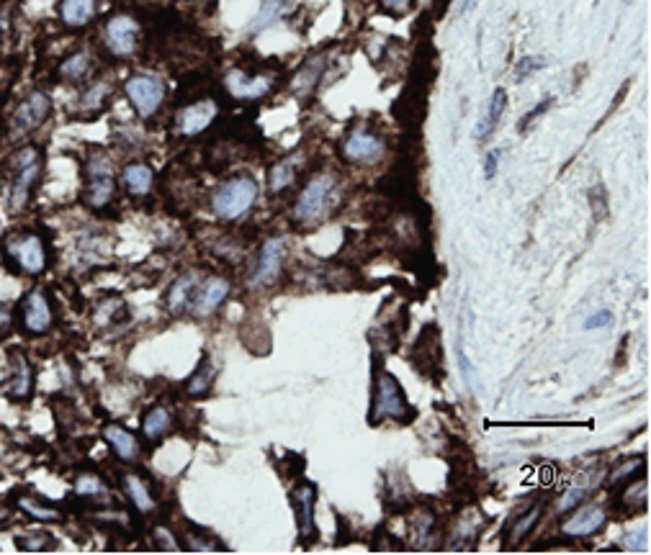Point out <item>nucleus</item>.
<instances>
[{
    "label": "nucleus",
    "instance_id": "2",
    "mask_svg": "<svg viewBox=\"0 0 651 555\" xmlns=\"http://www.w3.org/2000/svg\"><path fill=\"white\" fill-rule=\"evenodd\" d=\"M3 255L8 265L19 270L21 275L37 278L49 268V247L47 239L34 229H13L3 239Z\"/></svg>",
    "mask_w": 651,
    "mask_h": 555
},
{
    "label": "nucleus",
    "instance_id": "29",
    "mask_svg": "<svg viewBox=\"0 0 651 555\" xmlns=\"http://www.w3.org/2000/svg\"><path fill=\"white\" fill-rule=\"evenodd\" d=\"M16 507H19L24 514H29L31 520L47 522V525H55V522L65 520V514H62L60 507H55V504H49V502H42V499H37V496H31V494L19 496V499H16Z\"/></svg>",
    "mask_w": 651,
    "mask_h": 555
},
{
    "label": "nucleus",
    "instance_id": "47",
    "mask_svg": "<svg viewBox=\"0 0 651 555\" xmlns=\"http://www.w3.org/2000/svg\"><path fill=\"white\" fill-rule=\"evenodd\" d=\"M497 162H500V152H489L487 162H484V178L492 180L497 175Z\"/></svg>",
    "mask_w": 651,
    "mask_h": 555
},
{
    "label": "nucleus",
    "instance_id": "24",
    "mask_svg": "<svg viewBox=\"0 0 651 555\" xmlns=\"http://www.w3.org/2000/svg\"><path fill=\"white\" fill-rule=\"evenodd\" d=\"M173 432V412H170L168 406L155 404L150 406L142 417V437H145L150 445H157L160 440Z\"/></svg>",
    "mask_w": 651,
    "mask_h": 555
},
{
    "label": "nucleus",
    "instance_id": "36",
    "mask_svg": "<svg viewBox=\"0 0 651 555\" xmlns=\"http://www.w3.org/2000/svg\"><path fill=\"white\" fill-rule=\"evenodd\" d=\"M16 548L26 550V553H44V550H55L57 538L47 530H31L24 535H16Z\"/></svg>",
    "mask_w": 651,
    "mask_h": 555
},
{
    "label": "nucleus",
    "instance_id": "9",
    "mask_svg": "<svg viewBox=\"0 0 651 555\" xmlns=\"http://www.w3.org/2000/svg\"><path fill=\"white\" fill-rule=\"evenodd\" d=\"M127 98L139 119H152L165 103V83L150 72H137L124 83Z\"/></svg>",
    "mask_w": 651,
    "mask_h": 555
},
{
    "label": "nucleus",
    "instance_id": "31",
    "mask_svg": "<svg viewBox=\"0 0 651 555\" xmlns=\"http://www.w3.org/2000/svg\"><path fill=\"white\" fill-rule=\"evenodd\" d=\"M505 108H507V93L502 88H497L495 93H492L487 114H484V119L477 124V132H474V137H477L479 142H487V139L492 137V132H495L497 124H500L502 114H505Z\"/></svg>",
    "mask_w": 651,
    "mask_h": 555
},
{
    "label": "nucleus",
    "instance_id": "26",
    "mask_svg": "<svg viewBox=\"0 0 651 555\" xmlns=\"http://www.w3.org/2000/svg\"><path fill=\"white\" fill-rule=\"evenodd\" d=\"M327 70V54H317V57H309L307 62L302 65V70L296 72V78L291 80V90H294L296 96H309L317 83L322 80Z\"/></svg>",
    "mask_w": 651,
    "mask_h": 555
},
{
    "label": "nucleus",
    "instance_id": "39",
    "mask_svg": "<svg viewBox=\"0 0 651 555\" xmlns=\"http://www.w3.org/2000/svg\"><path fill=\"white\" fill-rule=\"evenodd\" d=\"M152 538L157 540V548L160 550H183V545L175 540V532L170 530V527L157 525L155 530H152Z\"/></svg>",
    "mask_w": 651,
    "mask_h": 555
},
{
    "label": "nucleus",
    "instance_id": "33",
    "mask_svg": "<svg viewBox=\"0 0 651 555\" xmlns=\"http://www.w3.org/2000/svg\"><path fill=\"white\" fill-rule=\"evenodd\" d=\"M541 514H543V504L541 502L531 504V507L525 509L523 514H518V522H515V525L510 527V530H507V535H505V538H507L505 548H515V545L523 543V538H528V535L533 532V527H536V522L541 520Z\"/></svg>",
    "mask_w": 651,
    "mask_h": 555
},
{
    "label": "nucleus",
    "instance_id": "22",
    "mask_svg": "<svg viewBox=\"0 0 651 555\" xmlns=\"http://www.w3.org/2000/svg\"><path fill=\"white\" fill-rule=\"evenodd\" d=\"M93 70H96L93 54L88 52V49H75L73 54H67L65 60L60 62V67H57V78L65 80V83L70 85H78L91 78Z\"/></svg>",
    "mask_w": 651,
    "mask_h": 555
},
{
    "label": "nucleus",
    "instance_id": "5",
    "mask_svg": "<svg viewBox=\"0 0 651 555\" xmlns=\"http://www.w3.org/2000/svg\"><path fill=\"white\" fill-rule=\"evenodd\" d=\"M49 116H52V98L47 90H31L21 98L19 106L13 108L11 119H8V139L21 142L31 137Z\"/></svg>",
    "mask_w": 651,
    "mask_h": 555
},
{
    "label": "nucleus",
    "instance_id": "15",
    "mask_svg": "<svg viewBox=\"0 0 651 555\" xmlns=\"http://www.w3.org/2000/svg\"><path fill=\"white\" fill-rule=\"evenodd\" d=\"M219 116V103L214 98H201V101H193L188 106H183L178 114H175V129L181 137H199L209 129Z\"/></svg>",
    "mask_w": 651,
    "mask_h": 555
},
{
    "label": "nucleus",
    "instance_id": "21",
    "mask_svg": "<svg viewBox=\"0 0 651 555\" xmlns=\"http://www.w3.org/2000/svg\"><path fill=\"white\" fill-rule=\"evenodd\" d=\"M304 168V152H291V155L281 157V160L268 170V191L273 196L291 191V185L299 178V170Z\"/></svg>",
    "mask_w": 651,
    "mask_h": 555
},
{
    "label": "nucleus",
    "instance_id": "28",
    "mask_svg": "<svg viewBox=\"0 0 651 555\" xmlns=\"http://www.w3.org/2000/svg\"><path fill=\"white\" fill-rule=\"evenodd\" d=\"M96 16V0H60V18L67 29H85Z\"/></svg>",
    "mask_w": 651,
    "mask_h": 555
},
{
    "label": "nucleus",
    "instance_id": "38",
    "mask_svg": "<svg viewBox=\"0 0 651 555\" xmlns=\"http://www.w3.org/2000/svg\"><path fill=\"white\" fill-rule=\"evenodd\" d=\"M644 466H646V460L641 458V455H636V458L621 460L618 466L610 468L608 484L610 486H626L628 481H633V478H636L641 471H644Z\"/></svg>",
    "mask_w": 651,
    "mask_h": 555
},
{
    "label": "nucleus",
    "instance_id": "40",
    "mask_svg": "<svg viewBox=\"0 0 651 555\" xmlns=\"http://www.w3.org/2000/svg\"><path fill=\"white\" fill-rule=\"evenodd\" d=\"M582 499H585V486H569L564 491V496H561L559 509L561 512H572V509H577L582 504Z\"/></svg>",
    "mask_w": 651,
    "mask_h": 555
},
{
    "label": "nucleus",
    "instance_id": "13",
    "mask_svg": "<svg viewBox=\"0 0 651 555\" xmlns=\"http://www.w3.org/2000/svg\"><path fill=\"white\" fill-rule=\"evenodd\" d=\"M384 152V139L376 132H371L368 126L350 129L348 137L343 139V157L348 162H356V165H374V162H379L384 157Z\"/></svg>",
    "mask_w": 651,
    "mask_h": 555
},
{
    "label": "nucleus",
    "instance_id": "3",
    "mask_svg": "<svg viewBox=\"0 0 651 555\" xmlns=\"http://www.w3.org/2000/svg\"><path fill=\"white\" fill-rule=\"evenodd\" d=\"M415 412H412L410 401L404 396L402 383L386 373L381 360L376 358V376H374V401H371V414H368V424H381L386 419L394 422H412Z\"/></svg>",
    "mask_w": 651,
    "mask_h": 555
},
{
    "label": "nucleus",
    "instance_id": "16",
    "mask_svg": "<svg viewBox=\"0 0 651 555\" xmlns=\"http://www.w3.org/2000/svg\"><path fill=\"white\" fill-rule=\"evenodd\" d=\"M230 291H232V283L227 281V278H222V275H209V278L199 281V286H196V291H193V299L191 304H188V311H191L196 319L211 317V314L227 301Z\"/></svg>",
    "mask_w": 651,
    "mask_h": 555
},
{
    "label": "nucleus",
    "instance_id": "30",
    "mask_svg": "<svg viewBox=\"0 0 651 555\" xmlns=\"http://www.w3.org/2000/svg\"><path fill=\"white\" fill-rule=\"evenodd\" d=\"M109 96H111V85L106 80H96L85 88V93L80 96V116L83 119H93L103 111V108L109 106Z\"/></svg>",
    "mask_w": 651,
    "mask_h": 555
},
{
    "label": "nucleus",
    "instance_id": "42",
    "mask_svg": "<svg viewBox=\"0 0 651 555\" xmlns=\"http://www.w3.org/2000/svg\"><path fill=\"white\" fill-rule=\"evenodd\" d=\"M541 67H543L541 57H523V60L518 62V67H515V80H518V83H523V80L528 78L531 72L541 70Z\"/></svg>",
    "mask_w": 651,
    "mask_h": 555
},
{
    "label": "nucleus",
    "instance_id": "45",
    "mask_svg": "<svg viewBox=\"0 0 651 555\" xmlns=\"http://www.w3.org/2000/svg\"><path fill=\"white\" fill-rule=\"evenodd\" d=\"M13 329V311L6 301H0V337H6Z\"/></svg>",
    "mask_w": 651,
    "mask_h": 555
},
{
    "label": "nucleus",
    "instance_id": "46",
    "mask_svg": "<svg viewBox=\"0 0 651 555\" xmlns=\"http://www.w3.org/2000/svg\"><path fill=\"white\" fill-rule=\"evenodd\" d=\"M551 103H554V101H551V98H546V101H543V103H541V106H536V108H533L531 114H528V116H525V119H523V121H520V129H523V132H525V129H528V126H531V121H533V119H538V116H541V114H546V111H549V108H551Z\"/></svg>",
    "mask_w": 651,
    "mask_h": 555
},
{
    "label": "nucleus",
    "instance_id": "19",
    "mask_svg": "<svg viewBox=\"0 0 651 555\" xmlns=\"http://www.w3.org/2000/svg\"><path fill=\"white\" fill-rule=\"evenodd\" d=\"M291 507L296 512V525H299V535L304 540L317 538V527H314V507H317V486L302 481L291 489Z\"/></svg>",
    "mask_w": 651,
    "mask_h": 555
},
{
    "label": "nucleus",
    "instance_id": "11",
    "mask_svg": "<svg viewBox=\"0 0 651 555\" xmlns=\"http://www.w3.org/2000/svg\"><path fill=\"white\" fill-rule=\"evenodd\" d=\"M139 34H142V26L134 16L129 13H119V16L109 18L106 26H103V47L111 57H132L139 47Z\"/></svg>",
    "mask_w": 651,
    "mask_h": 555
},
{
    "label": "nucleus",
    "instance_id": "7",
    "mask_svg": "<svg viewBox=\"0 0 651 555\" xmlns=\"http://www.w3.org/2000/svg\"><path fill=\"white\" fill-rule=\"evenodd\" d=\"M332 191H335V175L332 173H317L312 175L307 185L302 188L299 198L294 203V221L296 224H312L320 219L327 211Z\"/></svg>",
    "mask_w": 651,
    "mask_h": 555
},
{
    "label": "nucleus",
    "instance_id": "18",
    "mask_svg": "<svg viewBox=\"0 0 651 555\" xmlns=\"http://www.w3.org/2000/svg\"><path fill=\"white\" fill-rule=\"evenodd\" d=\"M412 363L420 368L425 376H435L443 370V355H441V329L438 324H428L417 337L415 347H412Z\"/></svg>",
    "mask_w": 651,
    "mask_h": 555
},
{
    "label": "nucleus",
    "instance_id": "14",
    "mask_svg": "<svg viewBox=\"0 0 651 555\" xmlns=\"http://www.w3.org/2000/svg\"><path fill=\"white\" fill-rule=\"evenodd\" d=\"M284 257H286V242L281 237H271L263 242L258 252V260H255V268L250 273L248 283L253 288H266L271 283H276V278L281 275V268H284Z\"/></svg>",
    "mask_w": 651,
    "mask_h": 555
},
{
    "label": "nucleus",
    "instance_id": "8",
    "mask_svg": "<svg viewBox=\"0 0 651 555\" xmlns=\"http://www.w3.org/2000/svg\"><path fill=\"white\" fill-rule=\"evenodd\" d=\"M276 75L271 70H245V67H232L224 75V90L230 93L235 101L253 103L266 98L273 90Z\"/></svg>",
    "mask_w": 651,
    "mask_h": 555
},
{
    "label": "nucleus",
    "instance_id": "12",
    "mask_svg": "<svg viewBox=\"0 0 651 555\" xmlns=\"http://www.w3.org/2000/svg\"><path fill=\"white\" fill-rule=\"evenodd\" d=\"M34 365L29 363L19 347H11L8 350V378L0 383V391L6 394L8 401L13 404H26V401L34 396Z\"/></svg>",
    "mask_w": 651,
    "mask_h": 555
},
{
    "label": "nucleus",
    "instance_id": "43",
    "mask_svg": "<svg viewBox=\"0 0 651 555\" xmlns=\"http://www.w3.org/2000/svg\"><path fill=\"white\" fill-rule=\"evenodd\" d=\"M379 6L389 16H404L412 8V0H379Z\"/></svg>",
    "mask_w": 651,
    "mask_h": 555
},
{
    "label": "nucleus",
    "instance_id": "49",
    "mask_svg": "<svg viewBox=\"0 0 651 555\" xmlns=\"http://www.w3.org/2000/svg\"><path fill=\"white\" fill-rule=\"evenodd\" d=\"M8 520V507L6 504H0V522H6Z\"/></svg>",
    "mask_w": 651,
    "mask_h": 555
},
{
    "label": "nucleus",
    "instance_id": "4",
    "mask_svg": "<svg viewBox=\"0 0 651 555\" xmlns=\"http://www.w3.org/2000/svg\"><path fill=\"white\" fill-rule=\"evenodd\" d=\"M258 183L250 175H235L224 180L217 191L211 193V211L222 221H237L248 214L258 201Z\"/></svg>",
    "mask_w": 651,
    "mask_h": 555
},
{
    "label": "nucleus",
    "instance_id": "20",
    "mask_svg": "<svg viewBox=\"0 0 651 555\" xmlns=\"http://www.w3.org/2000/svg\"><path fill=\"white\" fill-rule=\"evenodd\" d=\"M103 440L109 442V448L114 450V455L124 463H137L142 458V442L134 435L129 427L119 422H106L103 424Z\"/></svg>",
    "mask_w": 651,
    "mask_h": 555
},
{
    "label": "nucleus",
    "instance_id": "35",
    "mask_svg": "<svg viewBox=\"0 0 651 555\" xmlns=\"http://www.w3.org/2000/svg\"><path fill=\"white\" fill-rule=\"evenodd\" d=\"M291 3H294V0H263V6H260L258 16H255V24H253V29H250V34H260L263 29H268L271 24H276L278 18L289 11Z\"/></svg>",
    "mask_w": 651,
    "mask_h": 555
},
{
    "label": "nucleus",
    "instance_id": "37",
    "mask_svg": "<svg viewBox=\"0 0 651 555\" xmlns=\"http://www.w3.org/2000/svg\"><path fill=\"white\" fill-rule=\"evenodd\" d=\"M75 496H80L85 502H91V499L103 502V499L109 496V489H106V484H103L96 473H80V476L75 478Z\"/></svg>",
    "mask_w": 651,
    "mask_h": 555
},
{
    "label": "nucleus",
    "instance_id": "23",
    "mask_svg": "<svg viewBox=\"0 0 651 555\" xmlns=\"http://www.w3.org/2000/svg\"><path fill=\"white\" fill-rule=\"evenodd\" d=\"M121 489H124L127 499L139 514H145V517L155 514L157 499L145 478H139L137 473H127V476H121Z\"/></svg>",
    "mask_w": 651,
    "mask_h": 555
},
{
    "label": "nucleus",
    "instance_id": "17",
    "mask_svg": "<svg viewBox=\"0 0 651 555\" xmlns=\"http://www.w3.org/2000/svg\"><path fill=\"white\" fill-rule=\"evenodd\" d=\"M605 525H608V509L600 507V504H587V507L572 509V517L561 525V535L572 540H585L597 535Z\"/></svg>",
    "mask_w": 651,
    "mask_h": 555
},
{
    "label": "nucleus",
    "instance_id": "41",
    "mask_svg": "<svg viewBox=\"0 0 651 555\" xmlns=\"http://www.w3.org/2000/svg\"><path fill=\"white\" fill-rule=\"evenodd\" d=\"M456 355H459V365H461V378H464V383L469 388H474V365L469 363V358H466V350H464V335H461L459 340V347H456Z\"/></svg>",
    "mask_w": 651,
    "mask_h": 555
},
{
    "label": "nucleus",
    "instance_id": "27",
    "mask_svg": "<svg viewBox=\"0 0 651 555\" xmlns=\"http://www.w3.org/2000/svg\"><path fill=\"white\" fill-rule=\"evenodd\" d=\"M121 183L132 196H147L155 185V170L147 162H129L127 168L121 170Z\"/></svg>",
    "mask_w": 651,
    "mask_h": 555
},
{
    "label": "nucleus",
    "instance_id": "10",
    "mask_svg": "<svg viewBox=\"0 0 651 555\" xmlns=\"http://www.w3.org/2000/svg\"><path fill=\"white\" fill-rule=\"evenodd\" d=\"M19 324L26 335L39 337L47 335L55 327V306L44 288L34 286L19 304Z\"/></svg>",
    "mask_w": 651,
    "mask_h": 555
},
{
    "label": "nucleus",
    "instance_id": "48",
    "mask_svg": "<svg viewBox=\"0 0 651 555\" xmlns=\"http://www.w3.org/2000/svg\"><path fill=\"white\" fill-rule=\"evenodd\" d=\"M474 6H477V0H459L456 3V16H466Z\"/></svg>",
    "mask_w": 651,
    "mask_h": 555
},
{
    "label": "nucleus",
    "instance_id": "1",
    "mask_svg": "<svg viewBox=\"0 0 651 555\" xmlns=\"http://www.w3.org/2000/svg\"><path fill=\"white\" fill-rule=\"evenodd\" d=\"M44 173V152L34 144H24L13 152L3 165L0 185L6 188V209L8 214H21L29 206L31 196L37 191Z\"/></svg>",
    "mask_w": 651,
    "mask_h": 555
},
{
    "label": "nucleus",
    "instance_id": "6",
    "mask_svg": "<svg viewBox=\"0 0 651 555\" xmlns=\"http://www.w3.org/2000/svg\"><path fill=\"white\" fill-rule=\"evenodd\" d=\"M116 196V178L111 160L106 155H93L85 162V191L83 201L91 209H106Z\"/></svg>",
    "mask_w": 651,
    "mask_h": 555
},
{
    "label": "nucleus",
    "instance_id": "34",
    "mask_svg": "<svg viewBox=\"0 0 651 555\" xmlns=\"http://www.w3.org/2000/svg\"><path fill=\"white\" fill-rule=\"evenodd\" d=\"M186 543H183V548L186 550H196V553H214V550H227V545L222 543V540L214 535L211 530H206V527H199V525H186Z\"/></svg>",
    "mask_w": 651,
    "mask_h": 555
},
{
    "label": "nucleus",
    "instance_id": "32",
    "mask_svg": "<svg viewBox=\"0 0 651 555\" xmlns=\"http://www.w3.org/2000/svg\"><path fill=\"white\" fill-rule=\"evenodd\" d=\"M214 378H217V370H214V363L211 358H201L199 368L193 370V376L186 381V396L188 399H204L209 396L211 386H214Z\"/></svg>",
    "mask_w": 651,
    "mask_h": 555
},
{
    "label": "nucleus",
    "instance_id": "25",
    "mask_svg": "<svg viewBox=\"0 0 651 555\" xmlns=\"http://www.w3.org/2000/svg\"><path fill=\"white\" fill-rule=\"evenodd\" d=\"M201 275L199 273H183L178 275L168 288V296H165V306H168L170 314H181V311H188V304L193 299V291L199 286Z\"/></svg>",
    "mask_w": 651,
    "mask_h": 555
},
{
    "label": "nucleus",
    "instance_id": "44",
    "mask_svg": "<svg viewBox=\"0 0 651 555\" xmlns=\"http://www.w3.org/2000/svg\"><path fill=\"white\" fill-rule=\"evenodd\" d=\"M610 324H613V314H610L608 309H600V311H595L590 319H587L585 329H597V327L603 329V327H610Z\"/></svg>",
    "mask_w": 651,
    "mask_h": 555
}]
</instances>
